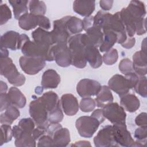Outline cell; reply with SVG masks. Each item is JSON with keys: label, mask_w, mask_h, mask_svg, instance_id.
Here are the masks:
<instances>
[{"label": "cell", "mask_w": 147, "mask_h": 147, "mask_svg": "<svg viewBox=\"0 0 147 147\" xmlns=\"http://www.w3.org/2000/svg\"><path fill=\"white\" fill-rule=\"evenodd\" d=\"M71 146H91V144L89 141H79L77 142H75V143Z\"/></svg>", "instance_id": "cell-54"}, {"label": "cell", "mask_w": 147, "mask_h": 147, "mask_svg": "<svg viewBox=\"0 0 147 147\" xmlns=\"http://www.w3.org/2000/svg\"><path fill=\"white\" fill-rule=\"evenodd\" d=\"M1 75L5 77L8 82L16 87L24 84L26 79L23 74H20L11 58L1 57Z\"/></svg>", "instance_id": "cell-3"}, {"label": "cell", "mask_w": 147, "mask_h": 147, "mask_svg": "<svg viewBox=\"0 0 147 147\" xmlns=\"http://www.w3.org/2000/svg\"><path fill=\"white\" fill-rule=\"evenodd\" d=\"M114 1H100L99 5L100 7L103 10H109L112 8L113 4Z\"/></svg>", "instance_id": "cell-52"}, {"label": "cell", "mask_w": 147, "mask_h": 147, "mask_svg": "<svg viewBox=\"0 0 147 147\" xmlns=\"http://www.w3.org/2000/svg\"><path fill=\"white\" fill-rule=\"evenodd\" d=\"M32 36L33 41L40 44L45 46H52V42L51 32H48L41 28H37L32 33Z\"/></svg>", "instance_id": "cell-25"}, {"label": "cell", "mask_w": 147, "mask_h": 147, "mask_svg": "<svg viewBox=\"0 0 147 147\" xmlns=\"http://www.w3.org/2000/svg\"><path fill=\"white\" fill-rule=\"evenodd\" d=\"M121 106L126 111L130 113L136 111L140 106L139 99L133 94H127L121 97Z\"/></svg>", "instance_id": "cell-23"}, {"label": "cell", "mask_w": 147, "mask_h": 147, "mask_svg": "<svg viewBox=\"0 0 147 147\" xmlns=\"http://www.w3.org/2000/svg\"><path fill=\"white\" fill-rule=\"evenodd\" d=\"M114 139L118 146H133L134 140L125 125H113Z\"/></svg>", "instance_id": "cell-14"}, {"label": "cell", "mask_w": 147, "mask_h": 147, "mask_svg": "<svg viewBox=\"0 0 147 147\" xmlns=\"http://www.w3.org/2000/svg\"><path fill=\"white\" fill-rule=\"evenodd\" d=\"M9 55V51L6 48H1V57H7Z\"/></svg>", "instance_id": "cell-56"}, {"label": "cell", "mask_w": 147, "mask_h": 147, "mask_svg": "<svg viewBox=\"0 0 147 147\" xmlns=\"http://www.w3.org/2000/svg\"><path fill=\"white\" fill-rule=\"evenodd\" d=\"M60 82V76L52 69L46 70L42 74L41 86L43 89L56 88Z\"/></svg>", "instance_id": "cell-18"}, {"label": "cell", "mask_w": 147, "mask_h": 147, "mask_svg": "<svg viewBox=\"0 0 147 147\" xmlns=\"http://www.w3.org/2000/svg\"><path fill=\"white\" fill-rule=\"evenodd\" d=\"M103 113L105 118L113 125H125L126 114L125 109L116 102H111L103 108Z\"/></svg>", "instance_id": "cell-7"}, {"label": "cell", "mask_w": 147, "mask_h": 147, "mask_svg": "<svg viewBox=\"0 0 147 147\" xmlns=\"http://www.w3.org/2000/svg\"><path fill=\"white\" fill-rule=\"evenodd\" d=\"M64 115L61 108V105L48 113V121L50 123H59L62 121Z\"/></svg>", "instance_id": "cell-39"}, {"label": "cell", "mask_w": 147, "mask_h": 147, "mask_svg": "<svg viewBox=\"0 0 147 147\" xmlns=\"http://www.w3.org/2000/svg\"><path fill=\"white\" fill-rule=\"evenodd\" d=\"M45 133H47V128L37 126L33 130L32 136L36 140H38V139Z\"/></svg>", "instance_id": "cell-47"}, {"label": "cell", "mask_w": 147, "mask_h": 147, "mask_svg": "<svg viewBox=\"0 0 147 147\" xmlns=\"http://www.w3.org/2000/svg\"><path fill=\"white\" fill-rule=\"evenodd\" d=\"M29 10L31 14L44 16L47 11V6L44 1L33 0L29 2Z\"/></svg>", "instance_id": "cell-34"}, {"label": "cell", "mask_w": 147, "mask_h": 147, "mask_svg": "<svg viewBox=\"0 0 147 147\" xmlns=\"http://www.w3.org/2000/svg\"><path fill=\"white\" fill-rule=\"evenodd\" d=\"M100 84L96 80L90 79L80 80L76 86V91L82 98L96 95L101 89Z\"/></svg>", "instance_id": "cell-12"}, {"label": "cell", "mask_w": 147, "mask_h": 147, "mask_svg": "<svg viewBox=\"0 0 147 147\" xmlns=\"http://www.w3.org/2000/svg\"><path fill=\"white\" fill-rule=\"evenodd\" d=\"M65 25L70 34H79L83 30V21L75 16H66Z\"/></svg>", "instance_id": "cell-29"}, {"label": "cell", "mask_w": 147, "mask_h": 147, "mask_svg": "<svg viewBox=\"0 0 147 147\" xmlns=\"http://www.w3.org/2000/svg\"><path fill=\"white\" fill-rule=\"evenodd\" d=\"M1 145L4 143H7L11 140L13 137L12 129L10 125L2 124L1 126Z\"/></svg>", "instance_id": "cell-36"}, {"label": "cell", "mask_w": 147, "mask_h": 147, "mask_svg": "<svg viewBox=\"0 0 147 147\" xmlns=\"http://www.w3.org/2000/svg\"><path fill=\"white\" fill-rule=\"evenodd\" d=\"M51 47L43 45L28 39L24 44L21 50L24 56L41 58L45 61H52L54 59L51 50Z\"/></svg>", "instance_id": "cell-4"}, {"label": "cell", "mask_w": 147, "mask_h": 147, "mask_svg": "<svg viewBox=\"0 0 147 147\" xmlns=\"http://www.w3.org/2000/svg\"><path fill=\"white\" fill-rule=\"evenodd\" d=\"M13 137L15 138V145L17 147H33L36 146V140L32 134L24 131L18 125L12 129Z\"/></svg>", "instance_id": "cell-15"}, {"label": "cell", "mask_w": 147, "mask_h": 147, "mask_svg": "<svg viewBox=\"0 0 147 147\" xmlns=\"http://www.w3.org/2000/svg\"><path fill=\"white\" fill-rule=\"evenodd\" d=\"M135 123L136 125L138 126H146L147 125V119H146V113L144 112L140 113L138 115L135 119Z\"/></svg>", "instance_id": "cell-46"}, {"label": "cell", "mask_w": 147, "mask_h": 147, "mask_svg": "<svg viewBox=\"0 0 147 147\" xmlns=\"http://www.w3.org/2000/svg\"><path fill=\"white\" fill-rule=\"evenodd\" d=\"M94 142L96 147L119 146L114 139L113 125L103 127L94 137Z\"/></svg>", "instance_id": "cell-11"}, {"label": "cell", "mask_w": 147, "mask_h": 147, "mask_svg": "<svg viewBox=\"0 0 147 147\" xmlns=\"http://www.w3.org/2000/svg\"><path fill=\"white\" fill-rule=\"evenodd\" d=\"M138 80V77L134 72L127 74L125 76L116 74L109 80L108 85L110 89L121 98L128 94L130 89H133Z\"/></svg>", "instance_id": "cell-1"}, {"label": "cell", "mask_w": 147, "mask_h": 147, "mask_svg": "<svg viewBox=\"0 0 147 147\" xmlns=\"http://www.w3.org/2000/svg\"><path fill=\"white\" fill-rule=\"evenodd\" d=\"M54 146H66L71 141L70 134L67 128L61 127L52 136Z\"/></svg>", "instance_id": "cell-26"}, {"label": "cell", "mask_w": 147, "mask_h": 147, "mask_svg": "<svg viewBox=\"0 0 147 147\" xmlns=\"http://www.w3.org/2000/svg\"><path fill=\"white\" fill-rule=\"evenodd\" d=\"M134 137L137 141L143 142L146 144L147 137V127L146 126H140L134 132Z\"/></svg>", "instance_id": "cell-43"}, {"label": "cell", "mask_w": 147, "mask_h": 147, "mask_svg": "<svg viewBox=\"0 0 147 147\" xmlns=\"http://www.w3.org/2000/svg\"><path fill=\"white\" fill-rule=\"evenodd\" d=\"M100 124V122L91 115L80 117L75 122V126L79 135L84 138L92 137Z\"/></svg>", "instance_id": "cell-6"}, {"label": "cell", "mask_w": 147, "mask_h": 147, "mask_svg": "<svg viewBox=\"0 0 147 147\" xmlns=\"http://www.w3.org/2000/svg\"><path fill=\"white\" fill-rule=\"evenodd\" d=\"M118 58L117 50L115 48H111L103 55L102 60L106 65H110L115 64L117 61Z\"/></svg>", "instance_id": "cell-37"}, {"label": "cell", "mask_w": 147, "mask_h": 147, "mask_svg": "<svg viewBox=\"0 0 147 147\" xmlns=\"http://www.w3.org/2000/svg\"><path fill=\"white\" fill-rule=\"evenodd\" d=\"M54 60L61 67H67L71 65L72 54L68 44H55L51 48Z\"/></svg>", "instance_id": "cell-8"}, {"label": "cell", "mask_w": 147, "mask_h": 147, "mask_svg": "<svg viewBox=\"0 0 147 147\" xmlns=\"http://www.w3.org/2000/svg\"><path fill=\"white\" fill-rule=\"evenodd\" d=\"M40 15L37 16L27 13L22 15L18 19V25L22 29L29 30L40 25Z\"/></svg>", "instance_id": "cell-21"}, {"label": "cell", "mask_w": 147, "mask_h": 147, "mask_svg": "<svg viewBox=\"0 0 147 147\" xmlns=\"http://www.w3.org/2000/svg\"><path fill=\"white\" fill-rule=\"evenodd\" d=\"M1 97V107H0V111H3L5 110L9 106L11 105L7 93H1L0 94Z\"/></svg>", "instance_id": "cell-45"}, {"label": "cell", "mask_w": 147, "mask_h": 147, "mask_svg": "<svg viewBox=\"0 0 147 147\" xmlns=\"http://www.w3.org/2000/svg\"><path fill=\"white\" fill-rule=\"evenodd\" d=\"M18 125L24 131L32 134L33 130L34 129L35 122L32 118H25L21 119L19 121Z\"/></svg>", "instance_id": "cell-40"}, {"label": "cell", "mask_w": 147, "mask_h": 147, "mask_svg": "<svg viewBox=\"0 0 147 147\" xmlns=\"http://www.w3.org/2000/svg\"><path fill=\"white\" fill-rule=\"evenodd\" d=\"M84 55L87 61L94 68H97L102 64V56L98 48L92 45H87L84 49Z\"/></svg>", "instance_id": "cell-19"}, {"label": "cell", "mask_w": 147, "mask_h": 147, "mask_svg": "<svg viewBox=\"0 0 147 147\" xmlns=\"http://www.w3.org/2000/svg\"><path fill=\"white\" fill-rule=\"evenodd\" d=\"M7 90V84L3 82V81H1V93H6Z\"/></svg>", "instance_id": "cell-55"}, {"label": "cell", "mask_w": 147, "mask_h": 147, "mask_svg": "<svg viewBox=\"0 0 147 147\" xmlns=\"http://www.w3.org/2000/svg\"><path fill=\"white\" fill-rule=\"evenodd\" d=\"M37 146H54L52 138L49 135H43L38 141Z\"/></svg>", "instance_id": "cell-44"}, {"label": "cell", "mask_w": 147, "mask_h": 147, "mask_svg": "<svg viewBox=\"0 0 147 147\" xmlns=\"http://www.w3.org/2000/svg\"><path fill=\"white\" fill-rule=\"evenodd\" d=\"M96 106L95 99L90 97L83 98L80 102L79 107L83 112L88 113L93 111Z\"/></svg>", "instance_id": "cell-35"}, {"label": "cell", "mask_w": 147, "mask_h": 147, "mask_svg": "<svg viewBox=\"0 0 147 147\" xmlns=\"http://www.w3.org/2000/svg\"><path fill=\"white\" fill-rule=\"evenodd\" d=\"M81 36V33L74 35L68 41V46L72 54L71 65L78 68H84L87 64L84 55L86 46L82 41Z\"/></svg>", "instance_id": "cell-2"}, {"label": "cell", "mask_w": 147, "mask_h": 147, "mask_svg": "<svg viewBox=\"0 0 147 147\" xmlns=\"http://www.w3.org/2000/svg\"><path fill=\"white\" fill-rule=\"evenodd\" d=\"M126 8L134 16L138 18H145L146 12L145 5L142 2L131 1Z\"/></svg>", "instance_id": "cell-33"}, {"label": "cell", "mask_w": 147, "mask_h": 147, "mask_svg": "<svg viewBox=\"0 0 147 147\" xmlns=\"http://www.w3.org/2000/svg\"><path fill=\"white\" fill-rule=\"evenodd\" d=\"M38 98L46 107L48 113L60 105L57 94L52 91L44 93L43 95Z\"/></svg>", "instance_id": "cell-24"}, {"label": "cell", "mask_w": 147, "mask_h": 147, "mask_svg": "<svg viewBox=\"0 0 147 147\" xmlns=\"http://www.w3.org/2000/svg\"><path fill=\"white\" fill-rule=\"evenodd\" d=\"M134 90L144 98H146L147 96V91H146V77L139 76V79L134 87Z\"/></svg>", "instance_id": "cell-38"}, {"label": "cell", "mask_w": 147, "mask_h": 147, "mask_svg": "<svg viewBox=\"0 0 147 147\" xmlns=\"http://www.w3.org/2000/svg\"><path fill=\"white\" fill-rule=\"evenodd\" d=\"M91 115L92 117L95 118L96 119H97L100 122V123L103 122L105 119V117L103 115V110L101 109H98L95 110L92 113Z\"/></svg>", "instance_id": "cell-49"}, {"label": "cell", "mask_w": 147, "mask_h": 147, "mask_svg": "<svg viewBox=\"0 0 147 147\" xmlns=\"http://www.w3.org/2000/svg\"><path fill=\"white\" fill-rule=\"evenodd\" d=\"M29 1L25 0L9 1V3L13 7L14 16L16 19L18 20L22 15L28 13V3Z\"/></svg>", "instance_id": "cell-32"}, {"label": "cell", "mask_w": 147, "mask_h": 147, "mask_svg": "<svg viewBox=\"0 0 147 147\" xmlns=\"http://www.w3.org/2000/svg\"><path fill=\"white\" fill-rule=\"evenodd\" d=\"M146 51H137L133 56V68L138 76H145L147 74Z\"/></svg>", "instance_id": "cell-17"}, {"label": "cell", "mask_w": 147, "mask_h": 147, "mask_svg": "<svg viewBox=\"0 0 147 147\" xmlns=\"http://www.w3.org/2000/svg\"><path fill=\"white\" fill-rule=\"evenodd\" d=\"M136 42V39L134 37H130L129 36L127 37V40L125 42L121 44L122 47L126 49H130L133 47H134Z\"/></svg>", "instance_id": "cell-51"}, {"label": "cell", "mask_w": 147, "mask_h": 147, "mask_svg": "<svg viewBox=\"0 0 147 147\" xmlns=\"http://www.w3.org/2000/svg\"><path fill=\"white\" fill-rule=\"evenodd\" d=\"M29 114L37 126L47 128L48 125V112L38 98L29 104Z\"/></svg>", "instance_id": "cell-5"}, {"label": "cell", "mask_w": 147, "mask_h": 147, "mask_svg": "<svg viewBox=\"0 0 147 147\" xmlns=\"http://www.w3.org/2000/svg\"><path fill=\"white\" fill-rule=\"evenodd\" d=\"M7 95L11 105L19 109H22L25 107L26 103V98L18 88L16 87H10L7 92Z\"/></svg>", "instance_id": "cell-28"}, {"label": "cell", "mask_w": 147, "mask_h": 147, "mask_svg": "<svg viewBox=\"0 0 147 147\" xmlns=\"http://www.w3.org/2000/svg\"><path fill=\"white\" fill-rule=\"evenodd\" d=\"M96 96L95 100L96 106L100 108H103L105 105L113 102L114 100L112 92L109 86H102L100 91Z\"/></svg>", "instance_id": "cell-27"}, {"label": "cell", "mask_w": 147, "mask_h": 147, "mask_svg": "<svg viewBox=\"0 0 147 147\" xmlns=\"http://www.w3.org/2000/svg\"><path fill=\"white\" fill-rule=\"evenodd\" d=\"M60 105L63 111L68 116H73L79 111L78 99L71 94H63L61 97Z\"/></svg>", "instance_id": "cell-16"}, {"label": "cell", "mask_w": 147, "mask_h": 147, "mask_svg": "<svg viewBox=\"0 0 147 147\" xmlns=\"http://www.w3.org/2000/svg\"><path fill=\"white\" fill-rule=\"evenodd\" d=\"M66 16L53 21V29L51 32L53 45L59 44H68V41L71 37L66 25Z\"/></svg>", "instance_id": "cell-9"}, {"label": "cell", "mask_w": 147, "mask_h": 147, "mask_svg": "<svg viewBox=\"0 0 147 147\" xmlns=\"http://www.w3.org/2000/svg\"><path fill=\"white\" fill-rule=\"evenodd\" d=\"M19 63L22 70L26 74L34 75L42 70L45 66V60L41 58L30 57L25 56L20 57Z\"/></svg>", "instance_id": "cell-10"}, {"label": "cell", "mask_w": 147, "mask_h": 147, "mask_svg": "<svg viewBox=\"0 0 147 147\" xmlns=\"http://www.w3.org/2000/svg\"><path fill=\"white\" fill-rule=\"evenodd\" d=\"M118 68L121 73L126 75L130 72H134L132 61L127 58L123 59L119 62Z\"/></svg>", "instance_id": "cell-42"}, {"label": "cell", "mask_w": 147, "mask_h": 147, "mask_svg": "<svg viewBox=\"0 0 147 147\" xmlns=\"http://www.w3.org/2000/svg\"><path fill=\"white\" fill-rule=\"evenodd\" d=\"M29 38L28 36L25 34H22L20 35L18 41V45H17V49H21L24 44L28 40Z\"/></svg>", "instance_id": "cell-53"}, {"label": "cell", "mask_w": 147, "mask_h": 147, "mask_svg": "<svg viewBox=\"0 0 147 147\" xmlns=\"http://www.w3.org/2000/svg\"><path fill=\"white\" fill-rule=\"evenodd\" d=\"M0 24L3 25L8 20L11 18V12L9 7L6 3L1 5L0 6Z\"/></svg>", "instance_id": "cell-41"}, {"label": "cell", "mask_w": 147, "mask_h": 147, "mask_svg": "<svg viewBox=\"0 0 147 147\" xmlns=\"http://www.w3.org/2000/svg\"><path fill=\"white\" fill-rule=\"evenodd\" d=\"M82 21H83V30L86 31L87 29L93 26L94 16H90L89 17H85Z\"/></svg>", "instance_id": "cell-50"}, {"label": "cell", "mask_w": 147, "mask_h": 147, "mask_svg": "<svg viewBox=\"0 0 147 147\" xmlns=\"http://www.w3.org/2000/svg\"><path fill=\"white\" fill-rule=\"evenodd\" d=\"M102 32L103 33V40L99 47V50L101 52H106L111 49L117 42V36L111 30H107Z\"/></svg>", "instance_id": "cell-31"}, {"label": "cell", "mask_w": 147, "mask_h": 147, "mask_svg": "<svg viewBox=\"0 0 147 147\" xmlns=\"http://www.w3.org/2000/svg\"><path fill=\"white\" fill-rule=\"evenodd\" d=\"M20 35L18 32L13 30L6 32L1 37V48L17 50Z\"/></svg>", "instance_id": "cell-22"}, {"label": "cell", "mask_w": 147, "mask_h": 147, "mask_svg": "<svg viewBox=\"0 0 147 147\" xmlns=\"http://www.w3.org/2000/svg\"><path fill=\"white\" fill-rule=\"evenodd\" d=\"M20 113L18 108L15 106L11 105L5 110V113L1 114V123L11 125L20 117Z\"/></svg>", "instance_id": "cell-30"}, {"label": "cell", "mask_w": 147, "mask_h": 147, "mask_svg": "<svg viewBox=\"0 0 147 147\" xmlns=\"http://www.w3.org/2000/svg\"><path fill=\"white\" fill-rule=\"evenodd\" d=\"M61 127L62 126L59 123H50L47 127V133L52 137L53 133Z\"/></svg>", "instance_id": "cell-48"}, {"label": "cell", "mask_w": 147, "mask_h": 147, "mask_svg": "<svg viewBox=\"0 0 147 147\" xmlns=\"http://www.w3.org/2000/svg\"><path fill=\"white\" fill-rule=\"evenodd\" d=\"M81 40L85 46L92 45L99 47L103 42V33L101 28L92 26L86 30V33L82 34Z\"/></svg>", "instance_id": "cell-13"}, {"label": "cell", "mask_w": 147, "mask_h": 147, "mask_svg": "<svg viewBox=\"0 0 147 147\" xmlns=\"http://www.w3.org/2000/svg\"><path fill=\"white\" fill-rule=\"evenodd\" d=\"M95 8V1L76 0L73 3V10L75 12L83 17H89L94 12Z\"/></svg>", "instance_id": "cell-20"}]
</instances>
